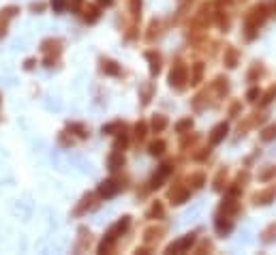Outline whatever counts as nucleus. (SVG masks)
<instances>
[{"label": "nucleus", "instance_id": "obj_2", "mask_svg": "<svg viewBox=\"0 0 276 255\" xmlns=\"http://www.w3.org/2000/svg\"><path fill=\"white\" fill-rule=\"evenodd\" d=\"M186 82H188V77H186V67H184L182 62L174 65L172 73H169V86L176 88V90H184Z\"/></svg>", "mask_w": 276, "mask_h": 255}, {"label": "nucleus", "instance_id": "obj_35", "mask_svg": "<svg viewBox=\"0 0 276 255\" xmlns=\"http://www.w3.org/2000/svg\"><path fill=\"white\" fill-rule=\"evenodd\" d=\"M257 97H261V90L259 88H253V90H249V95H246V99H249L251 103L257 101Z\"/></svg>", "mask_w": 276, "mask_h": 255}, {"label": "nucleus", "instance_id": "obj_36", "mask_svg": "<svg viewBox=\"0 0 276 255\" xmlns=\"http://www.w3.org/2000/svg\"><path fill=\"white\" fill-rule=\"evenodd\" d=\"M150 97H152V88L148 86V88L144 90V95H141V101H144V105H148V103H150Z\"/></svg>", "mask_w": 276, "mask_h": 255}, {"label": "nucleus", "instance_id": "obj_34", "mask_svg": "<svg viewBox=\"0 0 276 255\" xmlns=\"http://www.w3.org/2000/svg\"><path fill=\"white\" fill-rule=\"evenodd\" d=\"M124 148H126V135H120L114 144V150H124Z\"/></svg>", "mask_w": 276, "mask_h": 255}, {"label": "nucleus", "instance_id": "obj_9", "mask_svg": "<svg viewBox=\"0 0 276 255\" xmlns=\"http://www.w3.org/2000/svg\"><path fill=\"white\" fill-rule=\"evenodd\" d=\"M124 165V154L122 150H114L109 154V159H107V167L111 169V172H116V169H120Z\"/></svg>", "mask_w": 276, "mask_h": 255}, {"label": "nucleus", "instance_id": "obj_18", "mask_svg": "<svg viewBox=\"0 0 276 255\" xmlns=\"http://www.w3.org/2000/svg\"><path fill=\"white\" fill-rule=\"evenodd\" d=\"M201 77H203V65H201V62H195V65H193V75H190V84L197 86V84L201 82Z\"/></svg>", "mask_w": 276, "mask_h": 255}, {"label": "nucleus", "instance_id": "obj_3", "mask_svg": "<svg viewBox=\"0 0 276 255\" xmlns=\"http://www.w3.org/2000/svg\"><path fill=\"white\" fill-rule=\"evenodd\" d=\"M41 47H43V52L47 54L45 56V65L52 67L56 62V58L60 56V52H62V43L58 39H47V41H43V45H41Z\"/></svg>", "mask_w": 276, "mask_h": 255}, {"label": "nucleus", "instance_id": "obj_41", "mask_svg": "<svg viewBox=\"0 0 276 255\" xmlns=\"http://www.w3.org/2000/svg\"><path fill=\"white\" fill-rule=\"evenodd\" d=\"M32 67H34V58H28V60H26V65H24V69H26V71H30Z\"/></svg>", "mask_w": 276, "mask_h": 255}, {"label": "nucleus", "instance_id": "obj_38", "mask_svg": "<svg viewBox=\"0 0 276 255\" xmlns=\"http://www.w3.org/2000/svg\"><path fill=\"white\" fill-rule=\"evenodd\" d=\"M82 4H84V0H71V9L73 11H80Z\"/></svg>", "mask_w": 276, "mask_h": 255}, {"label": "nucleus", "instance_id": "obj_27", "mask_svg": "<svg viewBox=\"0 0 276 255\" xmlns=\"http://www.w3.org/2000/svg\"><path fill=\"white\" fill-rule=\"evenodd\" d=\"M133 133H135V139H144L146 137V123H137L135 127H133Z\"/></svg>", "mask_w": 276, "mask_h": 255}, {"label": "nucleus", "instance_id": "obj_7", "mask_svg": "<svg viewBox=\"0 0 276 255\" xmlns=\"http://www.w3.org/2000/svg\"><path fill=\"white\" fill-rule=\"evenodd\" d=\"M17 13H19L17 6H6V9L2 11V15H0V37L6 34V26H9V22L17 15Z\"/></svg>", "mask_w": 276, "mask_h": 255}, {"label": "nucleus", "instance_id": "obj_32", "mask_svg": "<svg viewBox=\"0 0 276 255\" xmlns=\"http://www.w3.org/2000/svg\"><path fill=\"white\" fill-rule=\"evenodd\" d=\"M203 180H206V178H203V174H195L193 178H190V182H193V187H195V189L203 187Z\"/></svg>", "mask_w": 276, "mask_h": 255}, {"label": "nucleus", "instance_id": "obj_40", "mask_svg": "<svg viewBox=\"0 0 276 255\" xmlns=\"http://www.w3.org/2000/svg\"><path fill=\"white\" fill-rule=\"evenodd\" d=\"M30 9H32V11H43V9H45V4H43V2H32V4H30Z\"/></svg>", "mask_w": 276, "mask_h": 255}, {"label": "nucleus", "instance_id": "obj_26", "mask_svg": "<svg viewBox=\"0 0 276 255\" xmlns=\"http://www.w3.org/2000/svg\"><path fill=\"white\" fill-rule=\"evenodd\" d=\"M161 234H163V230L152 228V230H148V232H146V238H144V240H146L148 245H150V243H154V240H159V238H161Z\"/></svg>", "mask_w": 276, "mask_h": 255}, {"label": "nucleus", "instance_id": "obj_13", "mask_svg": "<svg viewBox=\"0 0 276 255\" xmlns=\"http://www.w3.org/2000/svg\"><path fill=\"white\" fill-rule=\"evenodd\" d=\"M101 69L107 75H120V65H118V62H114V60H109V58L101 60Z\"/></svg>", "mask_w": 276, "mask_h": 255}, {"label": "nucleus", "instance_id": "obj_8", "mask_svg": "<svg viewBox=\"0 0 276 255\" xmlns=\"http://www.w3.org/2000/svg\"><path fill=\"white\" fill-rule=\"evenodd\" d=\"M169 174H172V165H169V163H163L159 172L152 176V180H150V189H159V187H163V180H165Z\"/></svg>", "mask_w": 276, "mask_h": 255}, {"label": "nucleus", "instance_id": "obj_33", "mask_svg": "<svg viewBox=\"0 0 276 255\" xmlns=\"http://www.w3.org/2000/svg\"><path fill=\"white\" fill-rule=\"evenodd\" d=\"M272 176H276V167H274V165H270V169H266L264 174H259V178H261V180H270Z\"/></svg>", "mask_w": 276, "mask_h": 255}, {"label": "nucleus", "instance_id": "obj_12", "mask_svg": "<svg viewBox=\"0 0 276 255\" xmlns=\"http://www.w3.org/2000/svg\"><path fill=\"white\" fill-rule=\"evenodd\" d=\"M146 58L150 60V75H159V71H161V56L157 52H148Z\"/></svg>", "mask_w": 276, "mask_h": 255}, {"label": "nucleus", "instance_id": "obj_16", "mask_svg": "<svg viewBox=\"0 0 276 255\" xmlns=\"http://www.w3.org/2000/svg\"><path fill=\"white\" fill-rule=\"evenodd\" d=\"M165 148H167L165 141H163V139H157V141H152V144L148 146V150H150L152 157H161V154L165 152Z\"/></svg>", "mask_w": 276, "mask_h": 255}, {"label": "nucleus", "instance_id": "obj_21", "mask_svg": "<svg viewBox=\"0 0 276 255\" xmlns=\"http://www.w3.org/2000/svg\"><path fill=\"white\" fill-rule=\"evenodd\" d=\"M225 65L231 67V69L238 65V52L233 47H227V52H225Z\"/></svg>", "mask_w": 276, "mask_h": 255}, {"label": "nucleus", "instance_id": "obj_29", "mask_svg": "<svg viewBox=\"0 0 276 255\" xmlns=\"http://www.w3.org/2000/svg\"><path fill=\"white\" fill-rule=\"evenodd\" d=\"M122 129H124V125H120V123H111V125H105L103 127V133H122Z\"/></svg>", "mask_w": 276, "mask_h": 255}, {"label": "nucleus", "instance_id": "obj_39", "mask_svg": "<svg viewBox=\"0 0 276 255\" xmlns=\"http://www.w3.org/2000/svg\"><path fill=\"white\" fill-rule=\"evenodd\" d=\"M274 95H276V88H270V93H268V95L264 97V105H266V103H270V101H272V97H274Z\"/></svg>", "mask_w": 276, "mask_h": 255}, {"label": "nucleus", "instance_id": "obj_14", "mask_svg": "<svg viewBox=\"0 0 276 255\" xmlns=\"http://www.w3.org/2000/svg\"><path fill=\"white\" fill-rule=\"evenodd\" d=\"M114 245H116V236L107 234V236L101 240V245H98V253H109L111 249H114Z\"/></svg>", "mask_w": 276, "mask_h": 255}, {"label": "nucleus", "instance_id": "obj_42", "mask_svg": "<svg viewBox=\"0 0 276 255\" xmlns=\"http://www.w3.org/2000/svg\"><path fill=\"white\" fill-rule=\"evenodd\" d=\"M98 4H103V6H111V4H114V0H98Z\"/></svg>", "mask_w": 276, "mask_h": 255}, {"label": "nucleus", "instance_id": "obj_20", "mask_svg": "<svg viewBox=\"0 0 276 255\" xmlns=\"http://www.w3.org/2000/svg\"><path fill=\"white\" fill-rule=\"evenodd\" d=\"M221 210L225 212V215H231V212H236V210H238V202L233 200V197H227V200H223Z\"/></svg>", "mask_w": 276, "mask_h": 255}, {"label": "nucleus", "instance_id": "obj_37", "mask_svg": "<svg viewBox=\"0 0 276 255\" xmlns=\"http://www.w3.org/2000/svg\"><path fill=\"white\" fill-rule=\"evenodd\" d=\"M223 176H225V172L218 174V176H216V180H214V189H216V191H221V189H223Z\"/></svg>", "mask_w": 276, "mask_h": 255}, {"label": "nucleus", "instance_id": "obj_10", "mask_svg": "<svg viewBox=\"0 0 276 255\" xmlns=\"http://www.w3.org/2000/svg\"><path fill=\"white\" fill-rule=\"evenodd\" d=\"M129 225H131V217H129V215H124V217L120 219V221L114 225V228L109 230V234H111V236H116V238H118V236H122V234H124L126 230H129Z\"/></svg>", "mask_w": 276, "mask_h": 255}, {"label": "nucleus", "instance_id": "obj_6", "mask_svg": "<svg viewBox=\"0 0 276 255\" xmlns=\"http://www.w3.org/2000/svg\"><path fill=\"white\" fill-rule=\"evenodd\" d=\"M227 131H229V125H227V123H218L214 129H212V133H210V144H212V146L221 144V141L227 137Z\"/></svg>", "mask_w": 276, "mask_h": 255}, {"label": "nucleus", "instance_id": "obj_1", "mask_svg": "<svg viewBox=\"0 0 276 255\" xmlns=\"http://www.w3.org/2000/svg\"><path fill=\"white\" fill-rule=\"evenodd\" d=\"M266 19V6H255V9L249 13V17H246V37L253 39L255 37V30H259V26L264 24Z\"/></svg>", "mask_w": 276, "mask_h": 255}, {"label": "nucleus", "instance_id": "obj_31", "mask_svg": "<svg viewBox=\"0 0 276 255\" xmlns=\"http://www.w3.org/2000/svg\"><path fill=\"white\" fill-rule=\"evenodd\" d=\"M131 2V13L133 17H139V11H141V0H129Z\"/></svg>", "mask_w": 276, "mask_h": 255}, {"label": "nucleus", "instance_id": "obj_25", "mask_svg": "<svg viewBox=\"0 0 276 255\" xmlns=\"http://www.w3.org/2000/svg\"><path fill=\"white\" fill-rule=\"evenodd\" d=\"M274 137H276V123L270 125L268 129H264V133H261V139H264V141H272Z\"/></svg>", "mask_w": 276, "mask_h": 255}, {"label": "nucleus", "instance_id": "obj_22", "mask_svg": "<svg viewBox=\"0 0 276 255\" xmlns=\"http://www.w3.org/2000/svg\"><path fill=\"white\" fill-rule=\"evenodd\" d=\"M163 212H165V210H163V204L161 202H154L152 204V208L150 210H148V219H154V217H163Z\"/></svg>", "mask_w": 276, "mask_h": 255}, {"label": "nucleus", "instance_id": "obj_30", "mask_svg": "<svg viewBox=\"0 0 276 255\" xmlns=\"http://www.w3.org/2000/svg\"><path fill=\"white\" fill-rule=\"evenodd\" d=\"M69 131H75L80 137H86V135H88V131L84 129V125H75V123H73V125H69Z\"/></svg>", "mask_w": 276, "mask_h": 255}, {"label": "nucleus", "instance_id": "obj_15", "mask_svg": "<svg viewBox=\"0 0 276 255\" xmlns=\"http://www.w3.org/2000/svg\"><path fill=\"white\" fill-rule=\"evenodd\" d=\"M253 200H255V204H261V206H266V204H270L274 200V189L264 191V193H257V195L253 197Z\"/></svg>", "mask_w": 276, "mask_h": 255}, {"label": "nucleus", "instance_id": "obj_23", "mask_svg": "<svg viewBox=\"0 0 276 255\" xmlns=\"http://www.w3.org/2000/svg\"><path fill=\"white\" fill-rule=\"evenodd\" d=\"M190 129H193V120H190V118H184V120H180V123L176 125V131H178V133H186Z\"/></svg>", "mask_w": 276, "mask_h": 255}, {"label": "nucleus", "instance_id": "obj_24", "mask_svg": "<svg viewBox=\"0 0 276 255\" xmlns=\"http://www.w3.org/2000/svg\"><path fill=\"white\" fill-rule=\"evenodd\" d=\"M274 238H276V223H272L270 228H268L264 234H261V240H264V243H272Z\"/></svg>", "mask_w": 276, "mask_h": 255}, {"label": "nucleus", "instance_id": "obj_28", "mask_svg": "<svg viewBox=\"0 0 276 255\" xmlns=\"http://www.w3.org/2000/svg\"><path fill=\"white\" fill-rule=\"evenodd\" d=\"M49 4H52V9H54L56 13H62V11L67 9L69 0H52V2H49Z\"/></svg>", "mask_w": 276, "mask_h": 255}, {"label": "nucleus", "instance_id": "obj_17", "mask_svg": "<svg viewBox=\"0 0 276 255\" xmlns=\"http://www.w3.org/2000/svg\"><path fill=\"white\" fill-rule=\"evenodd\" d=\"M98 15H101V13H98V6H94V4H90L88 9L84 11V19H86L88 24H94L98 19Z\"/></svg>", "mask_w": 276, "mask_h": 255}, {"label": "nucleus", "instance_id": "obj_19", "mask_svg": "<svg viewBox=\"0 0 276 255\" xmlns=\"http://www.w3.org/2000/svg\"><path fill=\"white\" fill-rule=\"evenodd\" d=\"M152 131H157V133H161L163 129H165V127H167V118L165 116H163V114H157V116H154L152 118Z\"/></svg>", "mask_w": 276, "mask_h": 255}, {"label": "nucleus", "instance_id": "obj_4", "mask_svg": "<svg viewBox=\"0 0 276 255\" xmlns=\"http://www.w3.org/2000/svg\"><path fill=\"white\" fill-rule=\"evenodd\" d=\"M120 189H122V185H120L118 180H103L101 185H98V195L105 197V200H111V197H116L120 193Z\"/></svg>", "mask_w": 276, "mask_h": 255}, {"label": "nucleus", "instance_id": "obj_11", "mask_svg": "<svg viewBox=\"0 0 276 255\" xmlns=\"http://www.w3.org/2000/svg\"><path fill=\"white\" fill-rule=\"evenodd\" d=\"M214 228H216V232L221 234V236H227V234L233 230V223L229 221L227 217H218L214 221Z\"/></svg>", "mask_w": 276, "mask_h": 255}, {"label": "nucleus", "instance_id": "obj_5", "mask_svg": "<svg viewBox=\"0 0 276 255\" xmlns=\"http://www.w3.org/2000/svg\"><path fill=\"white\" fill-rule=\"evenodd\" d=\"M193 245H195V234H186V236H182L180 240H176V243L169 245L167 253H184V251H188Z\"/></svg>", "mask_w": 276, "mask_h": 255}]
</instances>
